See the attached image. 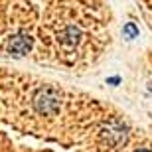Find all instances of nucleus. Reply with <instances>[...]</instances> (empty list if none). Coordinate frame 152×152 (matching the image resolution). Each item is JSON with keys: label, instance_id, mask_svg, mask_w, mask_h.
<instances>
[{"label": "nucleus", "instance_id": "7ed1b4c3", "mask_svg": "<svg viewBox=\"0 0 152 152\" xmlns=\"http://www.w3.org/2000/svg\"><path fill=\"white\" fill-rule=\"evenodd\" d=\"M136 152H150V150H146V148H140V150H136Z\"/></svg>", "mask_w": 152, "mask_h": 152}, {"label": "nucleus", "instance_id": "f03ea898", "mask_svg": "<svg viewBox=\"0 0 152 152\" xmlns=\"http://www.w3.org/2000/svg\"><path fill=\"white\" fill-rule=\"evenodd\" d=\"M142 6V10H144V14L148 16V20L152 22V0H138Z\"/></svg>", "mask_w": 152, "mask_h": 152}, {"label": "nucleus", "instance_id": "f257e3e1", "mask_svg": "<svg viewBox=\"0 0 152 152\" xmlns=\"http://www.w3.org/2000/svg\"><path fill=\"white\" fill-rule=\"evenodd\" d=\"M109 39L107 0H0V48L63 61L93 56Z\"/></svg>", "mask_w": 152, "mask_h": 152}]
</instances>
